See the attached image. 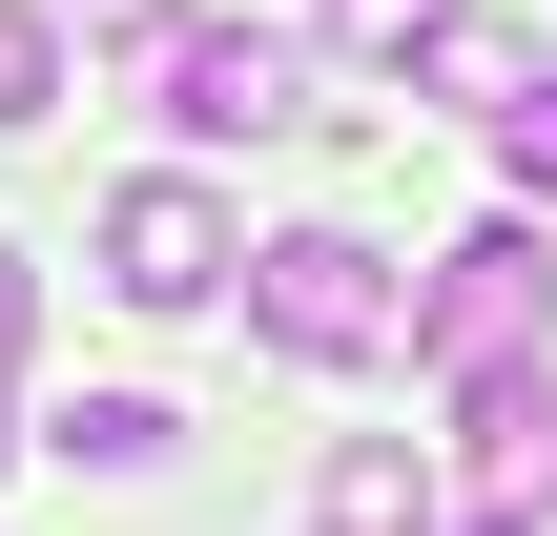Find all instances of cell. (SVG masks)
<instances>
[{
  "label": "cell",
  "mask_w": 557,
  "mask_h": 536,
  "mask_svg": "<svg viewBox=\"0 0 557 536\" xmlns=\"http://www.w3.org/2000/svg\"><path fill=\"white\" fill-rule=\"evenodd\" d=\"M393 331H413V372H434V392H496V372H537V331H557V248H537V227H475V248H434V289H413Z\"/></svg>",
  "instance_id": "1"
},
{
  "label": "cell",
  "mask_w": 557,
  "mask_h": 536,
  "mask_svg": "<svg viewBox=\"0 0 557 536\" xmlns=\"http://www.w3.org/2000/svg\"><path fill=\"white\" fill-rule=\"evenodd\" d=\"M393 310H413V289H393L351 227H269V248H248V331H269L289 372H372V351H393Z\"/></svg>",
  "instance_id": "2"
},
{
  "label": "cell",
  "mask_w": 557,
  "mask_h": 536,
  "mask_svg": "<svg viewBox=\"0 0 557 536\" xmlns=\"http://www.w3.org/2000/svg\"><path fill=\"white\" fill-rule=\"evenodd\" d=\"M145 62H165V124L186 145H289L310 124V41L289 21H165Z\"/></svg>",
  "instance_id": "3"
},
{
  "label": "cell",
  "mask_w": 557,
  "mask_h": 536,
  "mask_svg": "<svg viewBox=\"0 0 557 536\" xmlns=\"http://www.w3.org/2000/svg\"><path fill=\"white\" fill-rule=\"evenodd\" d=\"M227 269H248V227H227V207H207L186 165H145V186H103V289H124L145 331H186V310H207Z\"/></svg>",
  "instance_id": "4"
},
{
  "label": "cell",
  "mask_w": 557,
  "mask_h": 536,
  "mask_svg": "<svg viewBox=\"0 0 557 536\" xmlns=\"http://www.w3.org/2000/svg\"><path fill=\"white\" fill-rule=\"evenodd\" d=\"M310 536H455V475H434L413 434H331V475H310Z\"/></svg>",
  "instance_id": "5"
},
{
  "label": "cell",
  "mask_w": 557,
  "mask_h": 536,
  "mask_svg": "<svg viewBox=\"0 0 557 536\" xmlns=\"http://www.w3.org/2000/svg\"><path fill=\"white\" fill-rule=\"evenodd\" d=\"M413 62H434V103H475V124H517V103H537V83H557V62H537V41H517V21H434Z\"/></svg>",
  "instance_id": "6"
},
{
  "label": "cell",
  "mask_w": 557,
  "mask_h": 536,
  "mask_svg": "<svg viewBox=\"0 0 557 536\" xmlns=\"http://www.w3.org/2000/svg\"><path fill=\"white\" fill-rule=\"evenodd\" d=\"M41 454H83V475H165V392H62Z\"/></svg>",
  "instance_id": "7"
},
{
  "label": "cell",
  "mask_w": 557,
  "mask_h": 536,
  "mask_svg": "<svg viewBox=\"0 0 557 536\" xmlns=\"http://www.w3.org/2000/svg\"><path fill=\"white\" fill-rule=\"evenodd\" d=\"M41 103H62V21H41V0H0V124H41Z\"/></svg>",
  "instance_id": "8"
},
{
  "label": "cell",
  "mask_w": 557,
  "mask_h": 536,
  "mask_svg": "<svg viewBox=\"0 0 557 536\" xmlns=\"http://www.w3.org/2000/svg\"><path fill=\"white\" fill-rule=\"evenodd\" d=\"M434 21H455V0H331V41H351V62H413Z\"/></svg>",
  "instance_id": "9"
},
{
  "label": "cell",
  "mask_w": 557,
  "mask_h": 536,
  "mask_svg": "<svg viewBox=\"0 0 557 536\" xmlns=\"http://www.w3.org/2000/svg\"><path fill=\"white\" fill-rule=\"evenodd\" d=\"M21 331H41V269L0 248V454H21Z\"/></svg>",
  "instance_id": "10"
},
{
  "label": "cell",
  "mask_w": 557,
  "mask_h": 536,
  "mask_svg": "<svg viewBox=\"0 0 557 536\" xmlns=\"http://www.w3.org/2000/svg\"><path fill=\"white\" fill-rule=\"evenodd\" d=\"M496 145H517V186H537V207H557V83H537V103H517V124H496Z\"/></svg>",
  "instance_id": "11"
}]
</instances>
